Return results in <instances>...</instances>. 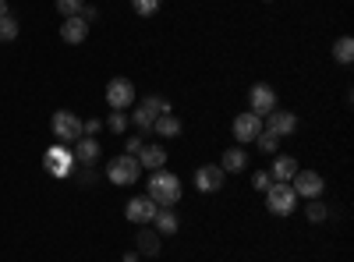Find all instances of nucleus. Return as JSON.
Masks as SVG:
<instances>
[{
  "mask_svg": "<svg viewBox=\"0 0 354 262\" xmlns=\"http://www.w3.org/2000/svg\"><path fill=\"white\" fill-rule=\"evenodd\" d=\"M149 195L160 209H167V206H177V198H181V178L177 174H170V170H153V178H149Z\"/></svg>",
  "mask_w": 354,
  "mask_h": 262,
  "instance_id": "1",
  "label": "nucleus"
},
{
  "mask_svg": "<svg viewBox=\"0 0 354 262\" xmlns=\"http://www.w3.org/2000/svg\"><path fill=\"white\" fill-rule=\"evenodd\" d=\"M294 206H298V195H294V188L287 181H273L270 188H266V209H270L273 216H290Z\"/></svg>",
  "mask_w": 354,
  "mask_h": 262,
  "instance_id": "2",
  "label": "nucleus"
},
{
  "mask_svg": "<svg viewBox=\"0 0 354 262\" xmlns=\"http://www.w3.org/2000/svg\"><path fill=\"white\" fill-rule=\"evenodd\" d=\"M138 174H142V167H138V160L135 156H117V160H110V167H106V178H110V185H135L138 181Z\"/></svg>",
  "mask_w": 354,
  "mask_h": 262,
  "instance_id": "3",
  "label": "nucleus"
},
{
  "mask_svg": "<svg viewBox=\"0 0 354 262\" xmlns=\"http://www.w3.org/2000/svg\"><path fill=\"white\" fill-rule=\"evenodd\" d=\"M160 113H170V103L160 100V96H149V100H142L135 106V128L142 131H153V121L160 118Z\"/></svg>",
  "mask_w": 354,
  "mask_h": 262,
  "instance_id": "4",
  "label": "nucleus"
},
{
  "mask_svg": "<svg viewBox=\"0 0 354 262\" xmlns=\"http://www.w3.org/2000/svg\"><path fill=\"white\" fill-rule=\"evenodd\" d=\"M106 103L113 106V110H128V106H135V85L128 82V78H110V85H106Z\"/></svg>",
  "mask_w": 354,
  "mask_h": 262,
  "instance_id": "5",
  "label": "nucleus"
},
{
  "mask_svg": "<svg viewBox=\"0 0 354 262\" xmlns=\"http://www.w3.org/2000/svg\"><path fill=\"white\" fill-rule=\"evenodd\" d=\"M43 163H46V170L53 174V178H68V174L75 170V153L64 149V145H50Z\"/></svg>",
  "mask_w": 354,
  "mask_h": 262,
  "instance_id": "6",
  "label": "nucleus"
},
{
  "mask_svg": "<svg viewBox=\"0 0 354 262\" xmlns=\"http://www.w3.org/2000/svg\"><path fill=\"white\" fill-rule=\"evenodd\" d=\"M290 188H294V195L298 198H319L322 195V174H315V170H298L290 178Z\"/></svg>",
  "mask_w": 354,
  "mask_h": 262,
  "instance_id": "7",
  "label": "nucleus"
},
{
  "mask_svg": "<svg viewBox=\"0 0 354 262\" xmlns=\"http://www.w3.org/2000/svg\"><path fill=\"white\" fill-rule=\"evenodd\" d=\"M53 135H57V142H78V135H82V121L75 118L71 110H57L53 113Z\"/></svg>",
  "mask_w": 354,
  "mask_h": 262,
  "instance_id": "8",
  "label": "nucleus"
},
{
  "mask_svg": "<svg viewBox=\"0 0 354 262\" xmlns=\"http://www.w3.org/2000/svg\"><path fill=\"white\" fill-rule=\"evenodd\" d=\"M248 103H252V113H259V118H266L270 110H277V89L266 82H255L252 93H248Z\"/></svg>",
  "mask_w": 354,
  "mask_h": 262,
  "instance_id": "9",
  "label": "nucleus"
},
{
  "mask_svg": "<svg viewBox=\"0 0 354 262\" xmlns=\"http://www.w3.org/2000/svg\"><path fill=\"white\" fill-rule=\"evenodd\" d=\"M156 202L149 198V195H135L128 206H124V216L131 220V223H138V227H145V223H153V216H156Z\"/></svg>",
  "mask_w": 354,
  "mask_h": 262,
  "instance_id": "10",
  "label": "nucleus"
},
{
  "mask_svg": "<svg viewBox=\"0 0 354 262\" xmlns=\"http://www.w3.org/2000/svg\"><path fill=\"white\" fill-rule=\"evenodd\" d=\"M195 188H198L202 195L220 191V188H223V170H220V163H205V167H198V170H195Z\"/></svg>",
  "mask_w": 354,
  "mask_h": 262,
  "instance_id": "11",
  "label": "nucleus"
},
{
  "mask_svg": "<svg viewBox=\"0 0 354 262\" xmlns=\"http://www.w3.org/2000/svg\"><path fill=\"white\" fill-rule=\"evenodd\" d=\"M259 131H262V118L259 113H238V118H234V138H238L241 145L245 142H255L259 138Z\"/></svg>",
  "mask_w": 354,
  "mask_h": 262,
  "instance_id": "12",
  "label": "nucleus"
},
{
  "mask_svg": "<svg viewBox=\"0 0 354 262\" xmlns=\"http://www.w3.org/2000/svg\"><path fill=\"white\" fill-rule=\"evenodd\" d=\"M266 118H270L266 131H273L277 138H287V135H294V131H298V118H294L290 110H270Z\"/></svg>",
  "mask_w": 354,
  "mask_h": 262,
  "instance_id": "13",
  "label": "nucleus"
},
{
  "mask_svg": "<svg viewBox=\"0 0 354 262\" xmlns=\"http://www.w3.org/2000/svg\"><path fill=\"white\" fill-rule=\"evenodd\" d=\"M85 36H88V21L85 18H78V15L75 18H64V25H61V39L64 43H75L78 46V43H85Z\"/></svg>",
  "mask_w": 354,
  "mask_h": 262,
  "instance_id": "14",
  "label": "nucleus"
},
{
  "mask_svg": "<svg viewBox=\"0 0 354 262\" xmlns=\"http://www.w3.org/2000/svg\"><path fill=\"white\" fill-rule=\"evenodd\" d=\"M135 160H138V167H145V170H163L167 149H163V145H142V153H138Z\"/></svg>",
  "mask_w": 354,
  "mask_h": 262,
  "instance_id": "15",
  "label": "nucleus"
},
{
  "mask_svg": "<svg viewBox=\"0 0 354 262\" xmlns=\"http://www.w3.org/2000/svg\"><path fill=\"white\" fill-rule=\"evenodd\" d=\"M248 167V153L241 149V145H234V149H227L223 156H220V170L223 174H241Z\"/></svg>",
  "mask_w": 354,
  "mask_h": 262,
  "instance_id": "16",
  "label": "nucleus"
},
{
  "mask_svg": "<svg viewBox=\"0 0 354 262\" xmlns=\"http://www.w3.org/2000/svg\"><path fill=\"white\" fill-rule=\"evenodd\" d=\"M153 223H156V234H163V238H170V234H177V230H181V220H177L174 206H167V209H156Z\"/></svg>",
  "mask_w": 354,
  "mask_h": 262,
  "instance_id": "17",
  "label": "nucleus"
},
{
  "mask_svg": "<svg viewBox=\"0 0 354 262\" xmlns=\"http://www.w3.org/2000/svg\"><path fill=\"white\" fill-rule=\"evenodd\" d=\"M100 153H103V149H100V142H96V138H88V135H85V138H78L75 160H78L82 167H93V163L100 160Z\"/></svg>",
  "mask_w": 354,
  "mask_h": 262,
  "instance_id": "18",
  "label": "nucleus"
},
{
  "mask_svg": "<svg viewBox=\"0 0 354 262\" xmlns=\"http://www.w3.org/2000/svg\"><path fill=\"white\" fill-rule=\"evenodd\" d=\"M294 174H298V160H294V156H277L273 167H270V178H273V181H287V185H290Z\"/></svg>",
  "mask_w": 354,
  "mask_h": 262,
  "instance_id": "19",
  "label": "nucleus"
},
{
  "mask_svg": "<svg viewBox=\"0 0 354 262\" xmlns=\"http://www.w3.org/2000/svg\"><path fill=\"white\" fill-rule=\"evenodd\" d=\"M153 131L160 138H177V135H181V121H177L174 113H160V118L153 121Z\"/></svg>",
  "mask_w": 354,
  "mask_h": 262,
  "instance_id": "20",
  "label": "nucleus"
},
{
  "mask_svg": "<svg viewBox=\"0 0 354 262\" xmlns=\"http://www.w3.org/2000/svg\"><path fill=\"white\" fill-rule=\"evenodd\" d=\"M138 255H160V245H163V234H156V230H142L138 241H135Z\"/></svg>",
  "mask_w": 354,
  "mask_h": 262,
  "instance_id": "21",
  "label": "nucleus"
},
{
  "mask_svg": "<svg viewBox=\"0 0 354 262\" xmlns=\"http://www.w3.org/2000/svg\"><path fill=\"white\" fill-rule=\"evenodd\" d=\"M333 57H337V64H351L354 61V39L351 36H340L333 43Z\"/></svg>",
  "mask_w": 354,
  "mask_h": 262,
  "instance_id": "22",
  "label": "nucleus"
},
{
  "mask_svg": "<svg viewBox=\"0 0 354 262\" xmlns=\"http://www.w3.org/2000/svg\"><path fill=\"white\" fill-rule=\"evenodd\" d=\"M255 145H259V153H266V156H273L277 153V145H280V138L273 135V131H259V138H255Z\"/></svg>",
  "mask_w": 354,
  "mask_h": 262,
  "instance_id": "23",
  "label": "nucleus"
},
{
  "mask_svg": "<svg viewBox=\"0 0 354 262\" xmlns=\"http://www.w3.org/2000/svg\"><path fill=\"white\" fill-rule=\"evenodd\" d=\"M305 216H308V223H326V216H330V209L322 206V202H315L312 198V206L305 209Z\"/></svg>",
  "mask_w": 354,
  "mask_h": 262,
  "instance_id": "24",
  "label": "nucleus"
},
{
  "mask_svg": "<svg viewBox=\"0 0 354 262\" xmlns=\"http://www.w3.org/2000/svg\"><path fill=\"white\" fill-rule=\"evenodd\" d=\"M131 8L142 15V18H153L160 11V0H131Z\"/></svg>",
  "mask_w": 354,
  "mask_h": 262,
  "instance_id": "25",
  "label": "nucleus"
},
{
  "mask_svg": "<svg viewBox=\"0 0 354 262\" xmlns=\"http://www.w3.org/2000/svg\"><path fill=\"white\" fill-rule=\"evenodd\" d=\"M15 36H18V21H15L11 15H4V18H0V43L15 39Z\"/></svg>",
  "mask_w": 354,
  "mask_h": 262,
  "instance_id": "26",
  "label": "nucleus"
},
{
  "mask_svg": "<svg viewBox=\"0 0 354 262\" xmlns=\"http://www.w3.org/2000/svg\"><path fill=\"white\" fill-rule=\"evenodd\" d=\"M82 8H85V0H57V11H61L64 18H75Z\"/></svg>",
  "mask_w": 354,
  "mask_h": 262,
  "instance_id": "27",
  "label": "nucleus"
},
{
  "mask_svg": "<svg viewBox=\"0 0 354 262\" xmlns=\"http://www.w3.org/2000/svg\"><path fill=\"white\" fill-rule=\"evenodd\" d=\"M106 128H110V131H117V135L128 131V118H124V110H113V113H110V121H106Z\"/></svg>",
  "mask_w": 354,
  "mask_h": 262,
  "instance_id": "28",
  "label": "nucleus"
},
{
  "mask_svg": "<svg viewBox=\"0 0 354 262\" xmlns=\"http://www.w3.org/2000/svg\"><path fill=\"white\" fill-rule=\"evenodd\" d=\"M270 185H273V178H270V174H266V170L252 174V188H255V191H266V188H270Z\"/></svg>",
  "mask_w": 354,
  "mask_h": 262,
  "instance_id": "29",
  "label": "nucleus"
},
{
  "mask_svg": "<svg viewBox=\"0 0 354 262\" xmlns=\"http://www.w3.org/2000/svg\"><path fill=\"white\" fill-rule=\"evenodd\" d=\"M100 131H103V121H96V118H93V121H85V124H82V135H88V138H96Z\"/></svg>",
  "mask_w": 354,
  "mask_h": 262,
  "instance_id": "30",
  "label": "nucleus"
},
{
  "mask_svg": "<svg viewBox=\"0 0 354 262\" xmlns=\"http://www.w3.org/2000/svg\"><path fill=\"white\" fill-rule=\"evenodd\" d=\"M142 145H145L142 135H128V156H138V153H142Z\"/></svg>",
  "mask_w": 354,
  "mask_h": 262,
  "instance_id": "31",
  "label": "nucleus"
},
{
  "mask_svg": "<svg viewBox=\"0 0 354 262\" xmlns=\"http://www.w3.org/2000/svg\"><path fill=\"white\" fill-rule=\"evenodd\" d=\"M78 18H85V21H96V18H100V11H96L93 4H85V8L78 11Z\"/></svg>",
  "mask_w": 354,
  "mask_h": 262,
  "instance_id": "32",
  "label": "nucleus"
},
{
  "mask_svg": "<svg viewBox=\"0 0 354 262\" xmlns=\"http://www.w3.org/2000/svg\"><path fill=\"white\" fill-rule=\"evenodd\" d=\"M4 15H11V11H8V0H0V18H4Z\"/></svg>",
  "mask_w": 354,
  "mask_h": 262,
  "instance_id": "33",
  "label": "nucleus"
}]
</instances>
